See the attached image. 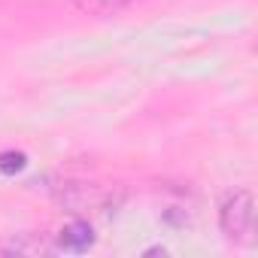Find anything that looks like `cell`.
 <instances>
[{
    "mask_svg": "<svg viewBox=\"0 0 258 258\" xmlns=\"http://www.w3.org/2000/svg\"><path fill=\"white\" fill-rule=\"evenodd\" d=\"M219 225L231 240H240V243L252 240V234H255V201L246 188L225 195V201L219 204Z\"/></svg>",
    "mask_w": 258,
    "mask_h": 258,
    "instance_id": "1",
    "label": "cell"
},
{
    "mask_svg": "<svg viewBox=\"0 0 258 258\" xmlns=\"http://www.w3.org/2000/svg\"><path fill=\"white\" fill-rule=\"evenodd\" d=\"M131 4H137V0H73V10L85 13V16H118L121 10H127Z\"/></svg>",
    "mask_w": 258,
    "mask_h": 258,
    "instance_id": "2",
    "label": "cell"
},
{
    "mask_svg": "<svg viewBox=\"0 0 258 258\" xmlns=\"http://www.w3.org/2000/svg\"><path fill=\"white\" fill-rule=\"evenodd\" d=\"M61 243L70 246V249H82V246L91 243V231L85 225H73V228H67V234L61 237Z\"/></svg>",
    "mask_w": 258,
    "mask_h": 258,
    "instance_id": "3",
    "label": "cell"
}]
</instances>
